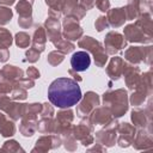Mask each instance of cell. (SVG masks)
<instances>
[{
  "label": "cell",
  "mask_w": 153,
  "mask_h": 153,
  "mask_svg": "<svg viewBox=\"0 0 153 153\" xmlns=\"http://www.w3.org/2000/svg\"><path fill=\"white\" fill-rule=\"evenodd\" d=\"M48 98L57 108H71L81 99L79 84L71 78H57L48 88Z\"/></svg>",
  "instance_id": "cell-1"
},
{
  "label": "cell",
  "mask_w": 153,
  "mask_h": 153,
  "mask_svg": "<svg viewBox=\"0 0 153 153\" xmlns=\"http://www.w3.org/2000/svg\"><path fill=\"white\" fill-rule=\"evenodd\" d=\"M71 65L76 72L86 71L91 65V57L86 51H76L71 57Z\"/></svg>",
  "instance_id": "cell-2"
}]
</instances>
